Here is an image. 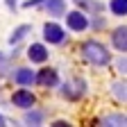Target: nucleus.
Wrapping results in <instances>:
<instances>
[{
    "label": "nucleus",
    "instance_id": "obj_1",
    "mask_svg": "<svg viewBox=\"0 0 127 127\" xmlns=\"http://www.w3.org/2000/svg\"><path fill=\"white\" fill-rule=\"evenodd\" d=\"M82 50H84V57L91 64H95V66H107V64L111 61L109 50H107L102 43H98V41H86Z\"/></svg>",
    "mask_w": 127,
    "mask_h": 127
},
{
    "label": "nucleus",
    "instance_id": "obj_2",
    "mask_svg": "<svg viewBox=\"0 0 127 127\" xmlns=\"http://www.w3.org/2000/svg\"><path fill=\"white\" fill-rule=\"evenodd\" d=\"M43 39L48 43H64V39H66V34H64V30L57 25V23H48L43 27Z\"/></svg>",
    "mask_w": 127,
    "mask_h": 127
},
{
    "label": "nucleus",
    "instance_id": "obj_3",
    "mask_svg": "<svg viewBox=\"0 0 127 127\" xmlns=\"http://www.w3.org/2000/svg\"><path fill=\"white\" fill-rule=\"evenodd\" d=\"M66 23H68V27L75 30V32H82V30L89 27V18H86V14H82V11H68Z\"/></svg>",
    "mask_w": 127,
    "mask_h": 127
},
{
    "label": "nucleus",
    "instance_id": "obj_4",
    "mask_svg": "<svg viewBox=\"0 0 127 127\" xmlns=\"http://www.w3.org/2000/svg\"><path fill=\"white\" fill-rule=\"evenodd\" d=\"M14 104L16 107H23V109H30V107H34V102H36V98H34V93L32 91H27V89H18L14 93Z\"/></svg>",
    "mask_w": 127,
    "mask_h": 127
},
{
    "label": "nucleus",
    "instance_id": "obj_5",
    "mask_svg": "<svg viewBox=\"0 0 127 127\" xmlns=\"http://www.w3.org/2000/svg\"><path fill=\"white\" fill-rule=\"evenodd\" d=\"M34 82L41 86H57L59 75L55 68H43V70H39V75H34Z\"/></svg>",
    "mask_w": 127,
    "mask_h": 127
},
{
    "label": "nucleus",
    "instance_id": "obj_6",
    "mask_svg": "<svg viewBox=\"0 0 127 127\" xmlns=\"http://www.w3.org/2000/svg\"><path fill=\"white\" fill-rule=\"evenodd\" d=\"M27 57L34 61V64H43V61L48 59V50H45L43 43H34V45L27 50Z\"/></svg>",
    "mask_w": 127,
    "mask_h": 127
},
{
    "label": "nucleus",
    "instance_id": "obj_7",
    "mask_svg": "<svg viewBox=\"0 0 127 127\" xmlns=\"http://www.w3.org/2000/svg\"><path fill=\"white\" fill-rule=\"evenodd\" d=\"M14 82L21 84V86H27V84L34 82V73H32L30 68H18V70H16V75H14Z\"/></svg>",
    "mask_w": 127,
    "mask_h": 127
},
{
    "label": "nucleus",
    "instance_id": "obj_8",
    "mask_svg": "<svg viewBox=\"0 0 127 127\" xmlns=\"http://www.w3.org/2000/svg\"><path fill=\"white\" fill-rule=\"evenodd\" d=\"M45 9L50 16H61L66 11V2L64 0H45Z\"/></svg>",
    "mask_w": 127,
    "mask_h": 127
},
{
    "label": "nucleus",
    "instance_id": "obj_9",
    "mask_svg": "<svg viewBox=\"0 0 127 127\" xmlns=\"http://www.w3.org/2000/svg\"><path fill=\"white\" fill-rule=\"evenodd\" d=\"M32 32V25H21V27H16L14 32H11V36H9V43L14 45V43H18L21 39H25L27 34Z\"/></svg>",
    "mask_w": 127,
    "mask_h": 127
},
{
    "label": "nucleus",
    "instance_id": "obj_10",
    "mask_svg": "<svg viewBox=\"0 0 127 127\" xmlns=\"http://www.w3.org/2000/svg\"><path fill=\"white\" fill-rule=\"evenodd\" d=\"M125 34H127L125 27H118V30L114 32V45L118 48L120 52H125V48H127V39H125Z\"/></svg>",
    "mask_w": 127,
    "mask_h": 127
},
{
    "label": "nucleus",
    "instance_id": "obj_11",
    "mask_svg": "<svg viewBox=\"0 0 127 127\" xmlns=\"http://www.w3.org/2000/svg\"><path fill=\"white\" fill-rule=\"evenodd\" d=\"M111 9L116 16H125L127 11V0H111Z\"/></svg>",
    "mask_w": 127,
    "mask_h": 127
},
{
    "label": "nucleus",
    "instance_id": "obj_12",
    "mask_svg": "<svg viewBox=\"0 0 127 127\" xmlns=\"http://www.w3.org/2000/svg\"><path fill=\"white\" fill-rule=\"evenodd\" d=\"M25 123L39 125V123H43V114H41V111H27V114H25Z\"/></svg>",
    "mask_w": 127,
    "mask_h": 127
},
{
    "label": "nucleus",
    "instance_id": "obj_13",
    "mask_svg": "<svg viewBox=\"0 0 127 127\" xmlns=\"http://www.w3.org/2000/svg\"><path fill=\"white\" fill-rule=\"evenodd\" d=\"M104 125H111V123H118V125H125V116H109L102 120Z\"/></svg>",
    "mask_w": 127,
    "mask_h": 127
},
{
    "label": "nucleus",
    "instance_id": "obj_14",
    "mask_svg": "<svg viewBox=\"0 0 127 127\" xmlns=\"http://www.w3.org/2000/svg\"><path fill=\"white\" fill-rule=\"evenodd\" d=\"M114 89H116V98L125 100V84H114Z\"/></svg>",
    "mask_w": 127,
    "mask_h": 127
},
{
    "label": "nucleus",
    "instance_id": "obj_15",
    "mask_svg": "<svg viewBox=\"0 0 127 127\" xmlns=\"http://www.w3.org/2000/svg\"><path fill=\"white\" fill-rule=\"evenodd\" d=\"M41 2H45V0H25L23 7H36V5H41Z\"/></svg>",
    "mask_w": 127,
    "mask_h": 127
},
{
    "label": "nucleus",
    "instance_id": "obj_16",
    "mask_svg": "<svg viewBox=\"0 0 127 127\" xmlns=\"http://www.w3.org/2000/svg\"><path fill=\"white\" fill-rule=\"evenodd\" d=\"M5 2H7V7H11V9L16 7V0H5Z\"/></svg>",
    "mask_w": 127,
    "mask_h": 127
},
{
    "label": "nucleus",
    "instance_id": "obj_17",
    "mask_svg": "<svg viewBox=\"0 0 127 127\" xmlns=\"http://www.w3.org/2000/svg\"><path fill=\"white\" fill-rule=\"evenodd\" d=\"M0 125H5V118H2V116H0Z\"/></svg>",
    "mask_w": 127,
    "mask_h": 127
},
{
    "label": "nucleus",
    "instance_id": "obj_18",
    "mask_svg": "<svg viewBox=\"0 0 127 127\" xmlns=\"http://www.w3.org/2000/svg\"><path fill=\"white\" fill-rule=\"evenodd\" d=\"M0 61H2V55H0Z\"/></svg>",
    "mask_w": 127,
    "mask_h": 127
}]
</instances>
